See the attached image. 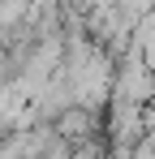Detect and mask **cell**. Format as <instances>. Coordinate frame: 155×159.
<instances>
[{"instance_id": "cell-1", "label": "cell", "mask_w": 155, "mask_h": 159, "mask_svg": "<svg viewBox=\"0 0 155 159\" xmlns=\"http://www.w3.org/2000/svg\"><path fill=\"white\" fill-rule=\"evenodd\" d=\"M95 116L91 112H82V107H69V112H60L56 120H52V133L60 138V142H91V133H95Z\"/></svg>"}]
</instances>
